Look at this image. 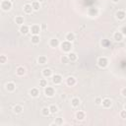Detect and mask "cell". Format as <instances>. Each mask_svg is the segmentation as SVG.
Masks as SVG:
<instances>
[{
  "instance_id": "cell-1",
  "label": "cell",
  "mask_w": 126,
  "mask_h": 126,
  "mask_svg": "<svg viewBox=\"0 0 126 126\" xmlns=\"http://www.w3.org/2000/svg\"><path fill=\"white\" fill-rule=\"evenodd\" d=\"M72 47H73V44L71 41H68V40H63L61 41L60 43V49L65 52V53H69L70 51H72Z\"/></svg>"
},
{
  "instance_id": "cell-2",
  "label": "cell",
  "mask_w": 126,
  "mask_h": 126,
  "mask_svg": "<svg viewBox=\"0 0 126 126\" xmlns=\"http://www.w3.org/2000/svg\"><path fill=\"white\" fill-rule=\"evenodd\" d=\"M96 64H97V66H98L99 68L104 69V68H106V67L108 66L109 60H108V58L105 57V56H99V57L97 58V60H96Z\"/></svg>"
},
{
  "instance_id": "cell-3",
  "label": "cell",
  "mask_w": 126,
  "mask_h": 126,
  "mask_svg": "<svg viewBox=\"0 0 126 126\" xmlns=\"http://www.w3.org/2000/svg\"><path fill=\"white\" fill-rule=\"evenodd\" d=\"M13 7V3L11 0H2L1 3H0V8L2 11L4 12H8L12 9Z\"/></svg>"
},
{
  "instance_id": "cell-4",
  "label": "cell",
  "mask_w": 126,
  "mask_h": 126,
  "mask_svg": "<svg viewBox=\"0 0 126 126\" xmlns=\"http://www.w3.org/2000/svg\"><path fill=\"white\" fill-rule=\"evenodd\" d=\"M51 80H52V83L55 85V86H58V85H61L62 82H63V77L62 75L58 74V73H55L52 75L51 77Z\"/></svg>"
},
{
  "instance_id": "cell-5",
  "label": "cell",
  "mask_w": 126,
  "mask_h": 126,
  "mask_svg": "<svg viewBox=\"0 0 126 126\" xmlns=\"http://www.w3.org/2000/svg\"><path fill=\"white\" fill-rule=\"evenodd\" d=\"M87 14H88V16L91 17V18H95V17L98 16L99 10H98V8H96V7H92V8H89V9H88Z\"/></svg>"
},
{
  "instance_id": "cell-6",
  "label": "cell",
  "mask_w": 126,
  "mask_h": 126,
  "mask_svg": "<svg viewBox=\"0 0 126 126\" xmlns=\"http://www.w3.org/2000/svg\"><path fill=\"white\" fill-rule=\"evenodd\" d=\"M44 94L47 97H53L55 95V89L53 87L47 86L44 88Z\"/></svg>"
},
{
  "instance_id": "cell-7",
  "label": "cell",
  "mask_w": 126,
  "mask_h": 126,
  "mask_svg": "<svg viewBox=\"0 0 126 126\" xmlns=\"http://www.w3.org/2000/svg\"><path fill=\"white\" fill-rule=\"evenodd\" d=\"M40 32H41V27H40V25L33 24V25H32L31 28H30V32L32 33V35H33V34H39Z\"/></svg>"
},
{
  "instance_id": "cell-8",
  "label": "cell",
  "mask_w": 126,
  "mask_h": 126,
  "mask_svg": "<svg viewBox=\"0 0 126 126\" xmlns=\"http://www.w3.org/2000/svg\"><path fill=\"white\" fill-rule=\"evenodd\" d=\"M101 106L105 109H108L112 106V99L109 97H104L102 98V102H101Z\"/></svg>"
},
{
  "instance_id": "cell-9",
  "label": "cell",
  "mask_w": 126,
  "mask_h": 126,
  "mask_svg": "<svg viewBox=\"0 0 126 126\" xmlns=\"http://www.w3.org/2000/svg\"><path fill=\"white\" fill-rule=\"evenodd\" d=\"M60 43H61V41H60L58 38H56V37L50 38V39H49V42H48V44H49V46H50L51 48L59 47V46H60Z\"/></svg>"
},
{
  "instance_id": "cell-10",
  "label": "cell",
  "mask_w": 126,
  "mask_h": 126,
  "mask_svg": "<svg viewBox=\"0 0 126 126\" xmlns=\"http://www.w3.org/2000/svg\"><path fill=\"white\" fill-rule=\"evenodd\" d=\"M65 83L68 87H74L77 84V79L74 76H68L65 80Z\"/></svg>"
},
{
  "instance_id": "cell-11",
  "label": "cell",
  "mask_w": 126,
  "mask_h": 126,
  "mask_svg": "<svg viewBox=\"0 0 126 126\" xmlns=\"http://www.w3.org/2000/svg\"><path fill=\"white\" fill-rule=\"evenodd\" d=\"M29 94H30V96H32L33 98H36V97L39 96L40 91H39L38 88H32V89L29 90Z\"/></svg>"
},
{
  "instance_id": "cell-12",
  "label": "cell",
  "mask_w": 126,
  "mask_h": 126,
  "mask_svg": "<svg viewBox=\"0 0 126 126\" xmlns=\"http://www.w3.org/2000/svg\"><path fill=\"white\" fill-rule=\"evenodd\" d=\"M115 18L118 21H123L126 18V12L124 10H117L115 12Z\"/></svg>"
},
{
  "instance_id": "cell-13",
  "label": "cell",
  "mask_w": 126,
  "mask_h": 126,
  "mask_svg": "<svg viewBox=\"0 0 126 126\" xmlns=\"http://www.w3.org/2000/svg\"><path fill=\"white\" fill-rule=\"evenodd\" d=\"M30 28H31V26H28V25L24 24V25H22L21 27H19V32H20L21 34L27 35V34L30 32Z\"/></svg>"
},
{
  "instance_id": "cell-14",
  "label": "cell",
  "mask_w": 126,
  "mask_h": 126,
  "mask_svg": "<svg viewBox=\"0 0 126 126\" xmlns=\"http://www.w3.org/2000/svg\"><path fill=\"white\" fill-rule=\"evenodd\" d=\"M23 11H24V13H25L26 15H31V14L33 12V9H32V4H30V3L25 4V5L23 6Z\"/></svg>"
},
{
  "instance_id": "cell-15",
  "label": "cell",
  "mask_w": 126,
  "mask_h": 126,
  "mask_svg": "<svg viewBox=\"0 0 126 126\" xmlns=\"http://www.w3.org/2000/svg\"><path fill=\"white\" fill-rule=\"evenodd\" d=\"M41 74H42V77L44 78H51L52 75H53V71L50 69V68H43L42 71H41Z\"/></svg>"
},
{
  "instance_id": "cell-16",
  "label": "cell",
  "mask_w": 126,
  "mask_h": 126,
  "mask_svg": "<svg viewBox=\"0 0 126 126\" xmlns=\"http://www.w3.org/2000/svg\"><path fill=\"white\" fill-rule=\"evenodd\" d=\"M5 89L8 93H13L16 90V84L14 82H8L5 85Z\"/></svg>"
},
{
  "instance_id": "cell-17",
  "label": "cell",
  "mask_w": 126,
  "mask_h": 126,
  "mask_svg": "<svg viewBox=\"0 0 126 126\" xmlns=\"http://www.w3.org/2000/svg\"><path fill=\"white\" fill-rule=\"evenodd\" d=\"M75 118H76V120H78V121H83V120L86 118V112L83 111V110H78V111L75 113Z\"/></svg>"
},
{
  "instance_id": "cell-18",
  "label": "cell",
  "mask_w": 126,
  "mask_h": 126,
  "mask_svg": "<svg viewBox=\"0 0 126 126\" xmlns=\"http://www.w3.org/2000/svg\"><path fill=\"white\" fill-rule=\"evenodd\" d=\"M123 38H124V35L122 34V32H121L120 31H117V32H115L113 33V39H114L116 42L122 41Z\"/></svg>"
},
{
  "instance_id": "cell-19",
  "label": "cell",
  "mask_w": 126,
  "mask_h": 126,
  "mask_svg": "<svg viewBox=\"0 0 126 126\" xmlns=\"http://www.w3.org/2000/svg\"><path fill=\"white\" fill-rule=\"evenodd\" d=\"M26 72H27L26 68H25L24 66H22V65H20V66H18V67L16 68V75L19 76V77L24 76V75L26 74Z\"/></svg>"
},
{
  "instance_id": "cell-20",
  "label": "cell",
  "mask_w": 126,
  "mask_h": 126,
  "mask_svg": "<svg viewBox=\"0 0 126 126\" xmlns=\"http://www.w3.org/2000/svg\"><path fill=\"white\" fill-rule=\"evenodd\" d=\"M80 104H81V100H80L79 97L75 96V97L71 98V106H72L73 108H77V107H79Z\"/></svg>"
},
{
  "instance_id": "cell-21",
  "label": "cell",
  "mask_w": 126,
  "mask_h": 126,
  "mask_svg": "<svg viewBox=\"0 0 126 126\" xmlns=\"http://www.w3.org/2000/svg\"><path fill=\"white\" fill-rule=\"evenodd\" d=\"M65 39L68 40V41L73 42V41L76 39V34H75L73 32H68L65 34Z\"/></svg>"
},
{
  "instance_id": "cell-22",
  "label": "cell",
  "mask_w": 126,
  "mask_h": 126,
  "mask_svg": "<svg viewBox=\"0 0 126 126\" xmlns=\"http://www.w3.org/2000/svg\"><path fill=\"white\" fill-rule=\"evenodd\" d=\"M68 57H69V60L70 62H76L78 60V54L74 51H70L69 53H67Z\"/></svg>"
},
{
  "instance_id": "cell-23",
  "label": "cell",
  "mask_w": 126,
  "mask_h": 126,
  "mask_svg": "<svg viewBox=\"0 0 126 126\" xmlns=\"http://www.w3.org/2000/svg\"><path fill=\"white\" fill-rule=\"evenodd\" d=\"M32 9L34 12H37L39 11V9L41 8V3L38 1V0H34L32 2Z\"/></svg>"
},
{
  "instance_id": "cell-24",
  "label": "cell",
  "mask_w": 126,
  "mask_h": 126,
  "mask_svg": "<svg viewBox=\"0 0 126 126\" xmlns=\"http://www.w3.org/2000/svg\"><path fill=\"white\" fill-rule=\"evenodd\" d=\"M23 110H24V107L21 104H15L13 107V112L15 114H21L23 112Z\"/></svg>"
},
{
  "instance_id": "cell-25",
  "label": "cell",
  "mask_w": 126,
  "mask_h": 126,
  "mask_svg": "<svg viewBox=\"0 0 126 126\" xmlns=\"http://www.w3.org/2000/svg\"><path fill=\"white\" fill-rule=\"evenodd\" d=\"M36 61H37V63H38L39 65H45V64L47 63V57H46L45 55H39V56L37 57Z\"/></svg>"
},
{
  "instance_id": "cell-26",
  "label": "cell",
  "mask_w": 126,
  "mask_h": 126,
  "mask_svg": "<svg viewBox=\"0 0 126 126\" xmlns=\"http://www.w3.org/2000/svg\"><path fill=\"white\" fill-rule=\"evenodd\" d=\"M15 23H16V25H18L19 27H21L22 25L25 24V18H24L23 16H16V18H15Z\"/></svg>"
},
{
  "instance_id": "cell-27",
  "label": "cell",
  "mask_w": 126,
  "mask_h": 126,
  "mask_svg": "<svg viewBox=\"0 0 126 126\" xmlns=\"http://www.w3.org/2000/svg\"><path fill=\"white\" fill-rule=\"evenodd\" d=\"M31 41L32 44H38L40 42V36L39 34H33L31 37Z\"/></svg>"
},
{
  "instance_id": "cell-28",
  "label": "cell",
  "mask_w": 126,
  "mask_h": 126,
  "mask_svg": "<svg viewBox=\"0 0 126 126\" xmlns=\"http://www.w3.org/2000/svg\"><path fill=\"white\" fill-rule=\"evenodd\" d=\"M40 112H41V115L44 116V117H47L49 114H51V113H50V109H49L48 106H44V107H42L41 110H40Z\"/></svg>"
},
{
  "instance_id": "cell-29",
  "label": "cell",
  "mask_w": 126,
  "mask_h": 126,
  "mask_svg": "<svg viewBox=\"0 0 126 126\" xmlns=\"http://www.w3.org/2000/svg\"><path fill=\"white\" fill-rule=\"evenodd\" d=\"M38 86L39 88H45L48 86V83H47V79L43 77V79H39V82H38Z\"/></svg>"
},
{
  "instance_id": "cell-30",
  "label": "cell",
  "mask_w": 126,
  "mask_h": 126,
  "mask_svg": "<svg viewBox=\"0 0 126 126\" xmlns=\"http://www.w3.org/2000/svg\"><path fill=\"white\" fill-rule=\"evenodd\" d=\"M48 107L50 109V113L51 114H55V113H57L59 111V108H58V106L56 104H50Z\"/></svg>"
},
{
  "instance_id": "cell-31",
  "label": "cell",
  "mask_w": 126,
  "mask_h": 126,
  "mask_svg": "<svg viewBox=\"0 0 126 126\" xmlns=\"http://www.w3.org/2000/svg\"><path fill=\"white\" fill-rule=\"evenodd\" d=\"M60 61H61V63H63V64H68V63L70 62L68 55H62V56L60 57Z\"/></svg>"
},
{
  "instance_id": "cell-32",
  "label": "cell",
  "mask_w": 126,
  "mask_h": 126,
  "mask_svg": "<svg viewBox=\"0 0 126 126\" xmlns=\"http://www.w3.org/2000/svg\"><path fill=\"white\" fill-rule=\"evenodd\" d=\"M54 122H55L56 125L60 126V125H63V124H64V119H63L62 117H57V118H55Z\"/></svg>"
},
{
  "instance_id": "cell-33",
  "label": "cell",
  "mask_w": 126,
  "mask_h": 126,
  "mask_svg": "<svg viewBox=\"0 0 126 126\" xmlns=\"http://www.w3.org/2000/svg\"><path fill=\"white\" fill-rule=\"evenodd\" d=\"M7 61H8V57H7V55H5V54H1V55H0V63H1V64H5Z\"/></svg>"
},
{
  "instance_id": "cell-34",
  "label": "cell",
  "mask_w": 126,
  "mask_h": 126,
  "mask_svg": "<svg viewBox=\"0 0 126 126\" xmlns=\"http://www.w3.org/2000/svg\"><path fill=\"white\" fill-rule=\"evenodd\" d=\"M101 102H102V98H101L100 96H96V97L94 98V103H95L96 105H101Z\"/></svg>"
},
{
  "instance_id": "cell-35",
  "label": "cell",
  "mask_w": 126,
  "mask_h": 126,
  "mask_svg": "<svg viewBox=\"0 0 126 126\" xmlns=\"http://www.w3.org/2000/svg\"><path fill=\"white\" fill-rule=\"evenodd\" d=\"M119 116H120V118H122V119H126V110H125V109H122V110L119 112Z\"/></svg>"
},
{
  "instance_id": "cell-36",
  "label": "cell",
  "mask_w": 126,
  "mask_h": 126,
  "mask_svg": "<svg viewBox=\"0 0 126 126\" xmlns=\"http://www.w3.org/2000/svg\"><path fill=\"white\" fill-rule=\"evenodd\" d=\"M120 94L123 96V97H126V87L122 88L121 91H120Z\"/></svg>"
},
{
  "instance_id": "cell-37",
  "label": "cell",
  "mask_w": 126,
  "mask_h": 126,
  "mask_svg": "<svg viewBox=\"0 0 126 126\" xmlns=\"http://www.w3.org/2000/svg\"><path fill=\"white\" fill-rule=\"evenodd\" d=\"M120 32H122V34H123L124 36H126V25L121 27V29H120Z\"/></svg>"
},
{
  "instance_id": "cell-38",
  "label": "cell",
  "mask_w": 126,
  "mask_h": 126,
  "mask_svg": "<svg viewBox=\"0 0 126 126\" xmlns=\"http://www.w3.org/2000/svg\"><path fill=\"white\" fill-rule=\"evenodd\" d=\"M101 45H102L103 47H106V46L108 45V40H106V39L101 40Z\"/></svg>"
},
{
  "instance_id": "cell-39",
  "label": "cell",
  "mask_w": 126,
  "mask_h": 126,
  "mask_svg": "<svg viewBox=\"0 0 126 126\" xmlns=\"http://www.w3.org/2000/svg\"><path fill=\"white\" fill-rule=\"evenodd\" d=\"M60 98H61V99H66V98H67V94L63 93V94L60 95Z\"/></svg>"
},
{
  "instance_id": "cell-40",
  "label": "cell",
  "mask_w": 126,
  "mask_h": 126,
  "mask_svg": "<svg viewBox=\"0 0 126 126\" xmlns=\"http://www.w3.org/2000/svg\"><path fill=\"white\" fill-rule=\"evenodd\" d=\"M40 27H41V29H43V30H45V29H46V26H45L44 24H42V25H40Z\"/></svg>"
},
{
  "instance_id": "cell-41",
  "label": "cell",
  "mask_w": 126,
  "mask_h": 126,
  "mask_svg": "<svg viewBox=\"0 0 126 126\" xmlns=\"http://www.w3.org/2000/svg\"><path fill=\"white\" fill-rule=\"evenodd\" d=\"M119 1H120V0H111V2H112V3H114V4H116V3H118Z\"/></svg>"
},
{
  "instance_id": "cell-42",
  "label": "cell",
  "mask_w": 126,
  "mask_h": 126,
  "mask_svg": "<svg viewBox=\"0 0 126 126\" xmlns=\"http://www.w3.org/2000/svg\"><path fill=\"white\" fill-rule=\"evenodd\" d=\"M123 109H125V110H126V103L123 105Z\"/></svg>"
},
{
  "instance_id": "cell-43",
  "label": "cell",
  "mask_w": 126,
  "mask_h": 126,
  "mask_svg": "<svg viewBox=\"0 0 126 126\" xmlns=\"http://www.w3.org/2000/svg\"><path fill=\"white\" fill-rule=\"evenodd\" d=\"M38 1H39V2H40V3H41V2H43V1H44V0H38Z\"/></svg>"
}]
</instances>
